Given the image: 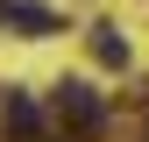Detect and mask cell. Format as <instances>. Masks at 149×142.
I'll use <instances>...</instances> for the list:
<instances>
[{"label":"cell","instance_id":"obj_2","mask_svg":"<svg viewBox=\"0 0 149 142\" xmlns=\"http://www.w3.org/2000/svg\"><path fill=\"white\" fill-rule=\"evenodd\" d=\"M0 128H7L14 142H36V135H43V128H36V100L7 85V93H0Z\"/></svg>","mask_w":149,"mask_h":142},{"label":"cell","instance_id":"obj_4","mask_svg":"<svg viewBox=\"0 0 149 142\" xmlns=\"http://www.w3.org/2000/svg\"><path fill=\"white\" fill-rule=\"evenodd\" d=\"M92 57H100V64H114V71H121V64H128V36H121L114 22H100V29H92Z\"/></svg>","mask_w":149,"mask_h":142},{"label":"cell","instance_id":"obj_3","mask_svg":"<svg viewBox=\"0 0 149 142\" xmlns=\"http://www.w3.org/2000/svg\"><path fill=\"white\" fill-rule=\"evenodd\" d=\"M7 22L22 29V36H57V14H50V7H36V0H14V7H7Z\"/></svg>","mask_w":149,"mask_h":142},{"label":"cell","instance_id":"obj_1","mask_svg":"<svg viewBox=\"0 0 149 142\" xmlns=\"http://www.w3.org/2000/svg\"><path fill=\"white\" fill-rule=\"evenodd\" d=\"M50 106H57V121H64L71 135H100V128H107V106H100V93H92L85 78H64Z\"/></svg>","mask_w":149,"mask_h":142}]
</instances>
